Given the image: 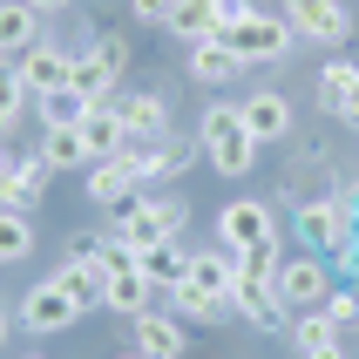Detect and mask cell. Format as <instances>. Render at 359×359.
<instances>
[{
	"label": "cell",
	"mask_w": 359,
	"mask_h": 359,
	"mask_svg": "<svg viewBox=\"0 0 359 359\" xmlns=\"http://www.w3.org/2000/svg\"><path fill=\"white\" fill-rule=\"evenodd\" d=\"M129 339H136V353H149V359H183L190 353V339H183V319L177 312H142V319H129Z\"/></svg>",
	"instance_id": "12"
},
{
	"label": "cell",
	"mask_w": 359,
	"mask_h": 359,
	"mask_svg": "<svg viewBox=\"0 0 359 359\" xmlns=\"http://www.w3.org/2000/svg\"><path fill=\"white\" fill-rule=\"evenodd\" d=\"M14 163H20V156H14V149H7V136H0V177H7V170H14Z\"/></svg>",
	"instance_id": "40"
},
{
	"label": "cell",
	"mask_w": 359,
	"mask_h": 359,
	"mask_svg": "<svg viewBox=\"0 0 359 359\" xmlns=\"http://www.w3.org/2000/svg\"><path fill=\"white\" fill-rule=\"evenodd\" d=\"M244 0H177L170 7V20H163V34H177L183 48H197V41H217L224 27H231V14H238Z\"/></svg>",
	"instance_id": "9"
},
{
	"label": "cell",
	"mask_w": 359,
	"mask_h": 359,
	"mask_svg": "<svg viewBox=\"0 0 359 359\" xmlns=\"http://www.w3.org/2000/svg\"><path fill=\"white\" fill-rule=\"evenodd\" d=\"M339 197H346V210H353V224H359V183H346Z\"/></svg>",
	"instance_id": "38"
},
{
	"label": "cell",
	"mask_w": 359,
	"mask_h": 359,
	"mask_svg": "<svg viewBox=\"0 0 359 359\" xmlns=\"http://www.w3.org/2000/svg\"><path fill=\"white\" fill-rule=\"evenodd\" d=\"M41 163H48V170H88L81 122H75V129H41Z\"/></svg>",
	"instance_id": "25"
},
{
	"label": "cell",
	"mask_w": 359,
	"mask_h": 359,
	"mask_svg": "<svg viewBox=\"0 0 359 359\" xmlns=\"http://www.w3.org/2000/svg\"><path fill=\"white\" fill-rule=\"evenodd\" d=\"M149 210H156V224H163V238H177L183 224H190V203H183L177 190H163V197H149Z\"/></svg>",
	"instance_id": "33"
},
{
	"label": "cell",
	"mask_w": 359,
	"mask_h": 359,
	"mask_svg": "<svg viewBox=\"0 0 359 359\" xmlns=\"http://www.w3.org/2000/svg\"><path fill=\"white\" fill-rule=\"evenodd\" d=\"M319 312L332 319V332H359V292H346V285H332V299Z\"/></svg>",
	"instance_id": "31"
},
{
	"label": "cell",
	"mask_w": 359,
	"mask_h": 359,
	"mask_svg": "<svg viewBox=\"0 0 359 359\" xmlns=\"http://www.w3.org/2000/svg\"><path fill=\"white\" fill-rule=\"evenodd\" d=\"M170 7H177V0H129V20H142V27H163V20H170Z\"/></svg>",
	"instance_id": "34"
},
{
	"label": "cell",
	"mask_w": 359,
	"mask_h": 359,
	"mask_svg": "<svg viewBox=\"0 0 359 359\" xmlns=\"http://www.w3.org/2000/svg\"><path fill=\"white\" fill-rule=\"evenodd\" d=\"M14 319L27 325L34 339H55V332H68V325L81 319V305L61 292V278H41V285H27V292H20V312H14Z\"/></svg>",
	"instance_id": "6"
},
{
	"label": "cell",
	"mask_w": 359,
	"mask_h": 359,
	"mask_svg": "<svg viewBox=\"0 0 359 359\" xmlns=\"http://www.w3.org/2000/svg\"><path fill=\"white\" fill-rule=\"evenodd\" d=\"M353 81H359V61H325V68H319V109H325V116H339V109H346V88H353Z\"/></svg>",
	"instance_id": "29"
},
{
	"label": "cell",
	"mask_w": 359,
	"mask_h": 359,
	"mask_svg": "<svg viewBox=\"0 0 359 359\" xmlns=\"http://www.w3.org/2000/svg\"><path fill=\"white\" fill-rule=\"evenodd\" d=\"M75 88L95 102V109H109V102H116V88H122V75H109V68H102V61L81 48V55H75Z\"/></svg>",
	"instance_id": "27"
},
{
	"label": "cell",
	"mask_w": 359,
	"mask_h": 359,
	"mask_svg": "<svg viewBox=\"0 0 359 359\" xmlns=\"http://www.w3.org/2000/svg\"><path fill=\"white\" fill-rule=\"evenodd\" d=\"M20 359H41V353H20Z\"/></svg>",
	"instance_id": "44"
},
{
	"label": "cell",
	"mask_w": 359,
	"mask_h": 359,
	"mask_svg": "<svg viewBox=\"0 0 359 359\" xmlns=\"http://www.w3.org/2000/svg\"><path fill=\"white\" fill-rule=\"evenodd\" d=\"M197 142H203V163H217V177H251L258 170V149L264 142L244 129V109H231V102H210L197 116Z\"/></svg>",
	"instance_id": "1"
},
{
	"label": "cell",
	"mask_w": 359,
	"mask_h": 359,
	"mask_svg": "<svg viewBox=\"0 0 359 359\" xmlns=\"http://www.w3.org/2000/svg\"><path fill=\"white\" fill-rule=\"evenodd\" d=\"M278 299L292 305V312H319V305L332 299V271H325L319 251H305V258H285V264H278Z\"/></svg>",
	"instance_id": "8"
},
{
	"label": "cell",
	"mask_w": 359,
	"mask_h": 359,
	"mask_svg": "<svg viewBox=\"0 0 359 359\" xmlns=\"http://www.w3.org/2000/svg\"><path fill=\"white\" fill-rule=\"evenodd\" d=\"M332 264H339L346 278H353V285H359V231H353V244H346V251H339V258H332Z\"/></svg>",
	"instance_id": "35"
},
{
	"label": "cell",
	"mask_w": 359,
	"mask_h": 359,
	"mask_svg": "<svg viewBox=\"0 0 359 359\" xmlns=\"http://www.w3.org/2000/svg\"><path fill=\"white\" fill-rule=\"evenodd\" d=\"M34 41H41V14L27 7V0H0V55L20 61Z\"/></svg>",
	"instance_id": "19"
},
{
	"label": "cell",
	"mask_w": 359,
	"mask_h": 359,
	"mask_svg": "<svg viewBox=\"0 0 359 359\" xmlns=\"http://www.w3.org/2000/svg\"><path fill=\"white\" fill-rule=\"evenodd\" d=\"M88 55H95L109 75H129V41H122V34H95V41H88Z\"/></svg>",
	"instance_id": "32"
},
{
	"label": "cell",
	"mask_w": 359,
	"mask_h": 359,
	"mask_svg": "<svg viewBox=\"0 0 359 359\" xmlns=\"http://www.w3.org/2000/svg\"><path fill=\"white\" fill-rule=\"evenodd\" d=\"M34 116H41V129H75V122L95 116V102L68 81V88H55V95H34Z\"/></svg>",
	"instance_id": "20"
},
{
	"label": "cell",
	"mask_w": 359,
	"mask_h": 359,
	"mask_svg": "<svg viewBox=\"0 0 359 359\" xmlns=\"http://www.w3.org/2000/svg\"><path fill=\"white\" fill-rule=\"evenodd\" d=\"M339 122H353V129H359V81L346 88V109H339Z\"/></svg>",
	"instance_id": "36"
},
{
	"label": "cell",
	"mask_w": 359,
	"mask_h": 359,
	"mask_svg": "<svg viewBox=\"0 0 359 359\" xmlns=\"http://www.w3.org/2000/svg\"><path fill=\"white\" fill-rule=\"evenodd\" d=\"M238 109H244V129H251L258 142H285L292 136V102H285L278 88H264V95L238 102Z\"/></svg>",
	"instance_id": "17"
},
{
	"label": "cell",
	"mask_w": 359,
	"mask_h": 359,
	"mask_svg": "<svg viewBox=\"0 0 359 359\" xmlns=\"http://www.w3.org/2000/svg\"><path fill=\"white\" fill-rule=\"evenodd\" d=\"M285 339H292V353H299V359H319V353H332V346H339V332H332V319H325V312H299V319L285 325Z\"/></svg>",
	"instance_id": "24"
},
{
	"label": "cell",
	"mask_w": 359,
	"mask_h": 359,
	"mask_svg": "<svg viewBox=\"0 0 359 359\" xmlns=\"http://www.w3.org/2000/svg\"><path fill=\"white\" fill-rule=\"evenodd\" d=\"M238 75H244V55H238L224 34L190 48V81H203V88H224V81H238Z\"/></svg>",
	"instance_id": "16"
},
{
	"label": "cell",
	"mask_w": 359,
	"mask_h": 359,
	"mask_svg": "<svg viewBox=\"0 0 359 359\" xmlns=\"http://www.w3.org/2000/svg\"><path fill=\"white\" fill-rule=\"evenodd\" d=\"M48 177H55V170L41 163V149H34V156H20L14 170L0 177V210H27V217H34V203L48 197Z\"/></svg>",
	"instance_id": "13"
},
{
	"label": "cell",
	"mask_w": 359,
	"mask_h": 359,
	"mask_svg": "<svg viewBox=\"0 0 359 359\" xmlns=\"http://www.w3.org/2000/svg\"><path fill=\"white\" fill-rule=\"evenodd\" d=\"M224 41H231V48L244 55V68H258V61H285L292 48H299V34L285 27V14H271V7H251V0H244L238 14H231Z\"/></svg>",
	"instance_id": "2"
},
{
	"label": "cell",
	"mask_w": 359,
	"mask_h": 359,
	"mask_svg": "<svg viewBox=\"0 0 359 359\" xmlns=\"http://www.w3.org/2000/svg\"><path fill=\"white\" fill-rule=\"evenodd\" d=\"M14 75L27 81V95H55V88H68V81H75V55H68V48H55V41L41 34L34 48L14 61Z\"/></svg>",
	"instance_id": "11"
},
{
	"label": "cell",
	"mask_w": 359,
	"mask_h": 359,
	"mask_svg": "<svg viewBox=\"0 0 359 359\" xmlns=\"http://www.w3.org/2000/svg\"><path fill=\"white\" fill-rule=\"evenodd\" d=\"M116 116H122V129H129V142H163L170 136V95H122L116 102Z\"/></svg>",
	"instance_id": "14"
},
{
	"label": "cell",
	"mask_w": 359,
	"mask_h": 359,
	"mask_svg": "<svg viewBox=\"0 0 359 359\" xmlns=\"http://www.w3.org/2000/svg\"><path fill=\"white\" fill-rule=\"evenodd\" d=\"M14 339V312H7V305H0V346Z\"/></svg>",
	"instance_id": "39"
},
{
	"label": "cell",
	"mask_w": 359,
	"mask_h": 359,
	"mask_svg": "<svg viewBox=\"0 0 359 359\" xmlns=\"http://www.w3.org/2000/svg\"><path fill=\"white\" fill-rule=\"evenodd\" d=\"M285 27L299 41H319V48H346L353 41V14H346V0H278Z\"/></svg>",
	"instance_id": "4"
},
{
	"label": "cell",
	"mask_w": 359,
	"mask_h": 359,
	"mask_svg": "<svg viewBox=\"0 0 359 359\" xmlns=\"http://www.w3.org/2000/svg\"><path fill=\"white\" fill-rule=\"evenodd\" d=\"M27 109H34V95H27V81H20L14 68H0V136H14Z\"/></svg>",
	"instance_id": "30"
},
{
	"label": "cell",
	"mask_w": 359,
	"mask_h": 359,
	"mask_svg": "<svg viewBox=\"0 0 359 359\" xmlns=\"http://www.w3.org/2000/svg\"><path fill=\"white\" fill-rule=\"evenodd\" d=\"M183 278L203 285V292H217V299H231V285H238V271H231V251H190V264H183Z\"/></svg>",
	"instance_id": "23"
},
{
	"label": "cell",
	"mask_w": 359,
	"mask_h": 359,
	"mask_svg": "<svg viewBox=\"0 0 359 359\" xmlns=\"http://www.w3.org/2000/svg\"><path fill=\"white\" fill-rule=\"evenodd\" d=\"M156 305H163V292L142 278V271H116V278H109V312L142 319V312H156Z\"/></svg>",
	"instance_id": "22"
},
{
	"label": "cell",
	"mask_w": 359,
	"mask_h": 359,
	"mask_svg": "<svg viewBox=\"0 0 359 359\" xmlns=\"http://www.w3.org/2000/svg\"><path fill=\"white\" fill-rule=\"evenodd\" d=\"M55 278H61V292H68L81 312L109 305V278H116V271H109V258H102V238H95V244H75V251L61 258V271H55Z\"/></svg>",
	"instance_id": "5"
},
{
	"label": "cell",
	"mask_w": 359,
	"mask_h": 359,
	"mask_svg": "<svg viewBox=\"0 0 359 359\" xmlns=\"http://www.w3.org/2000/svg\"><path fill=\"white\" fill-rule=\"evenodd\" d=\"M183 264H190V251H183L177 238H156V244H136V271L149 285H156V292H170V285L183 278Z\"/></svg>",
	"instance_id": "18"
},
{
	"label": "cell",
	"mask_w": 359,
	"mask_h": 359,
	"mask_svg": "<svg viewBox=\"0 0 359 359\" xmlns=\"http://www.w3.org/2000/svg\"><path fill=\"white\" fill-rule=\"evenodd\" d=\"M0 68H14V61H7V55H0Z\"/></svg>",
	"instance_id": "43"
},
{
	"label": "cell",
	"mask_w": 359,
	"mask_h": 359,
	"mask_svg": "<svg viewBox=\"0 0 359 359\" xmlns=\"http://www.w3.org/2000/svg\"><path fill=\"white\" fill-rule=\"evenodd\" d=\"M27 7H34V14L48 20V14H68V7H75V0H27Z\"/></svg>",
	"instance_id": "37"
},
{
	"label": "cell",
	"mask_w": 359,
	"mask_h": 359,
	"mask_svg": "<svg viewBox=\"0 0 359 359\" xmlns=\"http://www.w3.org/2000/svg\"><path fill=\"white\" fill-rule=\"evenodd\" d=\"M292 231H299L305 251H319V258H339L346 244H353V210H346V197H312L299 203V217H292Z\"/></svg>",
	"instance_id": "3"
},
{
	"label": "cell",
	"mask_w": 359,
	"mask_h": 359,
	"mask_svg": "<svg viewBox=\"0 0 359 359\" xmlns=\"http://www.w3.org/2000/svg\"><path fill=\"white\" fill-rule=\"evenodd\" d=\"M142 183L136 170H129V156H109V163H88V197L95 203H129Z\"/></svg>",
	"instance_id": "21"
},
{
	"label": "cell",
	"mask_w": 359,
	"mask_h": 359,
	"mask_svg": "<svg viewBox=\"0 0 359 359\" xmlns=\"http://www.w3.org/2000/svg\"><path fill=\"white\" fill-rule=\"evenodd\" d=\"M34 217L27 210H0V264H27L34 258Z\"/></svg>",
	"instance_id": "26"
},
{
	"label": "cell",
	"mask_w": 359,
	"mask_h": 359,
	"mask_svg": "<svg viewBox=\"0 0 359 359\" xmlns=\"http://www.w3.org/2000/svg\"><path fill=\"white\" fill-rule=\"evenodd\" d=\"M231 312L258 332H285L292 325V305L278 299V278H238L231 285Z\"/></svg>",
	"instance_id": "10"
},
{
	"label": "cell",
	"mask_w": 359,
	"mask_h": 359,
	"mask_svg": "<svg viewBox=\"0 0 359 359\" xmlns=\"http://www.w3.org/2000/svg\"><path fill=\"white\" fill-rule=\"evenodd\" d=\"M278 264H285V238H271V244H244V251H231V271H238V278H278Z\"/></svg>",
	"instance_id": "28"
},
{
	"label": "cell",
	"mask_w": 359,
	"mask_h": 359,
	"mask_svg": "<svg viewBox=\"0 0 359 359\" xmlns=\"http://www.w3.org/2000/svg\"><path fill=\"white\" fill-rule=\"evenodd\" d=\"M163 312H177L183 325H217V319H231V299H217V292H203V285L177 278L170 292H163Z\"/></svg>",
	"instance_id": "15"
},
{
	"label": "cell",
	"mask_w": 359,
	"mask_h": 359,
	"mask_svg": "<svg viewBox=\"0 0 359 359\" xmlns=\"http://www.w3.org/2000/svg\"><path fill=\"white\" fill-rule=\"evenodd\" d=\"M319 359H346V353H339V346H332V353H319Z\"/></svg>",
	"instance_id": "42"
},
{
	"label": "cell",
	"mask_w": 359,
	"mask_h": 359,
	"mask_svg": "<svg viewBox=\"0 0 359 359\" xmlns=\"http://www.w3.org/2000/svg\"><path fill=\"white\" fill-rule=\"evenodd\" d=\"M116 359H149V353H136V346H129V353H116Z\"/></svg>",
	"instance_id": "41"
},
{
	"label": "cell",
	"mask_w": 359,
	"mask_h": 359,
	"mask_svg": "<svg viewBox=\"0 0 359 359\" xmlns=\"http://www.w3.org/2000/svg\"><path fill=\"white\" fill-rule=\"evenodd\" d=\"M271 238H278V217H271V203H264V197H231L217 210V244H224V251L271 244Z\"/></svg>",
	"instance_id": "7"
}]
</instances>
